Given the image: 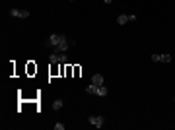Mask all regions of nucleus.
I'll list each match as a JSON object with an SVG mask.
<instances>
[{"mask_svg": "<svg viewBox=\"0 0 175 130\" xmlns=\"http://www.w3.org/2000/svg\"><path fill=\"white\" fill-rule=\"evenodd\" d=\"M10 16H12V18L25 19V18H29V12H27V10H18V8H14V10H10Z\"/></svg>", "mask_w": 175, "mask_h": 130, "instance_id": "nucleus-3", "label": "nucleus"}, {"mask_svg": "<svg viewBox=\"0 0 175 130\" xmlns=\"http://www.w3.org/2000/svg\"><path fill=\"white\" fill-rule=\"evenodd\" d=\"M88 122H90V124H93L95 128H101L103 122H105V119H103L101 115H92L90 119H88Z\"/></svg>", "mask_w": 175, "mask_h": 130, "instance_id": "nucleus-2", "label": "nucleus"}, {"mask_svg": "<svg viewBox=\"0 0 175 130\" xmlns=\"http://www.w3.org/2000/svg\"><path fill=\"white\" fill-rule=\"evenodd\" d=\"M68 58H66V52H59V64H66Z\"/></svg>", "mask_w": 175, "mask_h": 130, "instance_id": "nucleus-9", "label": "nucleus"}, {"mask_svg": "<svg viewBox=\"0 0 175 130\" xmlns=\"http://www.w3.org/2000/svg\"><path fill=\"white\" fill-rule=\"evenodd\" d=\"M173 101H175V99H173Z\"/></svg>", "mask_w": 175, "mask_h": 130, "instance_id": "nucleus-15", "label": "nucleus"}, {"mask_svg": "<svg viewBox=\"0 0 175 130\" xmlns=\"http://www.w3.org/2000/svg\"><path fill=\"white\" fill-rule=\"evenodd\" d=\"M68 2H74V0H68Z\"/></svg>", "mask_w": 175, "mask_h": 130, "instance_id": "nucleus-14", "label": "nucleus"}, {"mask_svg": "<svg viewBox=\"0 0 175 130\" xmlns=\"http://www.w3.org/2000/svg\"><path fill=\"white\" fill-rule=\"evenodd\" d=\"M92 84H95V85H103V76L101 74H95L92 78Z\"/></svg>", "mask_w": 175, "mask_h": 130, "instance_id": "nucleus-5", "label": "nucleus"}, {"mask_svg": "<svg viewBox=\"0 0 175 130\" xmlns=\"http://www.w3.org/2000/svg\"><path fill=\"white\" fill-rule=\"evenodd\" d=\"M68 45H72V43L64 35H60V33H53L51 37L47 39V47H53L55 52H66L68 51Z\"/></svg>", "mask_w": 175, "mask_h": 130, "instance_id": "nucleus-1", "label": "nucleus"}, {"mask_svg": "<svg viewBox=\"0 0 175 130\" xmlns=\"http://www.w3.org/2000/svg\"><path fill=\"white\" fill-rule=\"evenodd\" d=\"M129 22H136V16H134V14H129Z\"/></svg>", "mask_w": 175, "mask_h": 130, "instance_id": "nucleus-12", "label": "nucleus"}, {"mask_svg": "<svg viewBox=\"0 0 175 130\" xmlns=\"http://www.w3.org/2000/svg\"><path fill=\"white\" fill-rule=\"evenodd\" d=\"M152 60L154 62H163V64H167V62H171V55H152Z\"/></svg>", "mask_w": 175, "mask_h": 130, "instance_id": "nucleus-4", "label": "nucleus"}, {"mask_svg": "<svg viewBox=\"0 0 175 130\" xmlns=\"http://www.w3.org/2000/svg\"><path fill=\"white\" fill-rule=\"evenodd\" d=\"M103 2H105V4H111V2H113V0H103Z\"/></svg>", "mask_w": 175, "mask_h": 130, "instance_id": "nucleus-13", "label": "nucleus"}, {"mask_svg": "<svg viewBox=\"0 0 175 130\" xmlns=\"http://www.w3.org/2000/svg\"><path fill=\"white\" fill-rule=\"evenodd\" d=\"M55 128H56V130H64V124H62V122H56Z\"/></svg>", "mask_w": 175, "mask_h": 130, "instance_id": "nucleus-11", "label": "nucleus"}, {"mask_svg": "<svg viewBox=\"0 0 175 130\" xmlns=\"http://www.w3.org/2000/svg\"><path fill=\"white\" fill-rule=\"evenodd\" d=\"M53 109H55V111H60V109H62V99H56V101L53 103Z\"/></svg>", "mask_w": 175, "mask_h": 130, "instance_id": "nucleus-10", "label": "nucleus"}, {"mask_svg": "<svg viewBox=\"0 0 175 130\" xmlns=\"http://www.w3.org/2000/svg\"><path fill=\"white\" fill-rule=\"evenodd\" d=\"M107 93H109V91H107L105 85H97V95H99V97H105Z\"/></svg>", "mask_w": 175, "mask_h": 130, "instance_id": "nucleus-7", "label": "nucleus"}, {"mask_svg": "<svg viewBox=\"0 0 175 130\" xmlns=\"http://www.w3.org/2000/svg\"><path fill=\"white\" fill-rule=\"evenodd\" d=\"M86 93H92V95H97V85L95 84H90L86 88Z\"/></svg>", "mask_w": 175, "mask_h": 130, "instance_id": "nucleus-8", "label": "nucleus"}, {"mask_svg": "<svg viewBox=\"0 0 175 130\" xmlns=\"http://www.w3.org/2000/svg\"><path fill=\"white\" fill-rule=\"evenodd\" d=\"M127 22H129V14H121L119 18H117V23H119V25H124Z\"/></svg>", "mask_w": 175, "mask_h": 130, "instance_id": "nucleus-6", "label": "nucleus"}]
</instances>
